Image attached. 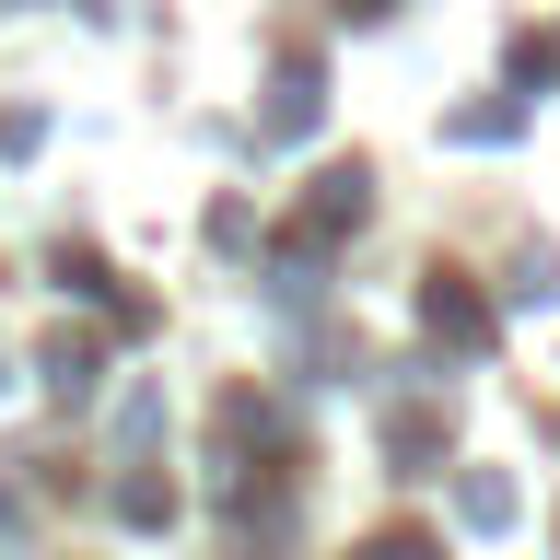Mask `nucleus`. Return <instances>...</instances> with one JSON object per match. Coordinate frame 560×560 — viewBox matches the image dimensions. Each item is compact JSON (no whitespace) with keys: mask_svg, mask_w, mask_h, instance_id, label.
I'll return each instance as SVG.
<instances>
[{"mask_svg":"<svg viewBox=\"0 0 560 560\" xmlns=\"http://www.w3.org/2000/svg\"><path fill=\"white\" fill-rule=\"evenodd\" d=\"M455 514L479 525V537H502V525H514V479H490V467H479V479L455 490Z\"/></svg>","mask_w":560,"mask_h":560,"instance_id":"obj_3","label":"nucleus"},{"mask_svg":"<svg viewBox=\"0 0 560 560\" xmlns=\"http://www.w3.org/2000/svg\"><path fill=\"white\" fill-rule=\"evenodd\" d=\"M514 304H560V257H549V245H537V257L514 269Z\"/></svg>","mask_w":560,"mask_h":560,"instance_id":"obj_5","label":"nucleus"},{"mask_svg":"<svg viewBox=\"0 0 560 560\" xmlns=\"http://www.w3.org/2000/svg\"><path fill=\"white\" fill-rule=\"evenodd\" d=\"M362 560H432V549H420V537H385V549H362Z\"/></svg>","mask_w":560,"mask_h":560,"instance_id":"obj_6","label":"nucleus"},{"mask_svg":"<svg viewBox=\"0 0 560 560\" xmlns=\"http://www.w3.org/2000/svg\"><path fill=\"white\" fill-rule=\"evenodd\" d=\"M304 129H315V70L292 59V70H280V94H269V140H304Z\"/></svg>","mask_w":560,"mask_h":560,"instance_id":"obj_2","label":"nucleus"},{"mask_svg":"<svg viewBox=\"0 0 560 560\" xmlns=\"http://www.w3.org/2000/svg\"><path fill=\"white\" fill-rule=\"evenodd\" d=\"M47 385L82 409V397H94V339H47Z\"/></svg>","mask_w":560,"mask_h":560,"instance_id":"obj_4","label":"nucleus"},{"mask_svg":"<svg viewBox=\"0 0 560 560\" xmlns=\"http://www.w3.org/2000/svg\"><path fill=\"white\" fill-rule=\"evenodd\" d=\"M420 327L455 339V350H490V304L467 292V280H432V292H420Z\"/></svg>","mask_w":560,"mask_h":560,"instance_id":"obj_1","label":"nucleus"},{"mask_svg":"<svg viewBox=\"0 0 560 560\" xmlns=\"http://www.w3.org/2000/svg\"><path fill=\"white\" fill-rule=\"evenodd\" d=\"M339 12H385V0H339Z\"/></svg>","mask_w":560,"mask_h":560,"instance_id":"obj_7","label":"nucleus"}]
</instances>
